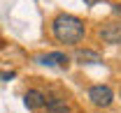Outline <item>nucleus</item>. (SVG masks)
<instances>
[{
	"label": "nucleus",
	"mask_w": 121,
	"mask_h": 113,
	"mask_svg": "<svg viewBox=\"0 0 121 113\" xmlns=\"http://www.w3.org/2000/svg\"><path fill=\"white\" fill-rule=\"evenodd\" d=\"M100 39L105 44H121V23H105L100 28Z\"/></svg>",
	"instance_id": "20e7f679"
},
{
	"label": "nucleus",
	"mask_w": 121,
	"mask_h": 113,
	"mask_svg": "<svg viewBox=\"0 0 121 113\" xmlns=\"http://www.w3.org/2000/svg\"><path fill=\"white\" fill-rule=\"evenodd\" d=\"M75 60L79 65H100L103 62V56L91 51V49H77L75 51Z\"/></svg>",
	"instance_id": "423d86ee"
},
{
	"label": "nucleus",
	"mask_w": 121,
	"mask_h": 113,
	"mask_svg": "<svg viewBox=\"0 0 121 113\" xmlns=\"http://www.w3.org/2000/svg\"><path fill=\"white\" fill-rule=\"evenodd\" d=\"M47 113H70V106L68 102L60 97H54V99H47Z\"/></svg>",
	"instance_id": "0eeeda50"
},
{
	"label": "nucleus",
	"mask_w": 121,
	"mask_h": 113,
	"mask_svg": "<svg viewBox=\"0 0 121 113\" xmlns=\"http://www.w3.org/2000/svg\"><path fill=\"white\" fill-rule=\"evenodd\" d=\"M51 32L60 44H79L86 35V26L75 14H58L51 21Z\"/></svg>",
	"instance_id": "f257e3e1"
},
{
	"label": "nucleus",
	"mask_w": 121,
	"mask_h": 113,
	"mask_svg": "<svg viewBox=\"0 0 121 113\" xmlns=\"http://www.w3.org/2000/svg\"><path fill=\"white\" fill-rule=\"evenodd\" d=\"M35 62L44 65V67H58V69H68L70 67V58L60 51H51V53H44V56H37Z\"/></svg>",
	"instance_id": "7ed1b4c3"
},
{
	"label": "nucleus",
	"mask_w": 121,
	"mask_h": 113,
	"mask_svg": "<svg viewBox=\"0 0 121 113\" xmlns=\"http://www.w3.org/2000/svg\"><path fill=\"white\" fill-rule=\"evenodd\" d=\"M89 99H91V104L105 109V106H109V104L114 102V92H112L109 85H93L89 90Z\"/></svg>",
	"instance_id": "f03ea898"
},
{
	"label": "nucleus",
	"mask_w": 121,
	"mask_h": 113,
	"mask_svg": "<svg viewBox=\"0 0 121 113\" xmlns=\"http://www.w3.org/2000/svg\"><path fill=\"white\" fill-rule=\"evenodd\" d=\"M0 79H2V81H9V79H14V72H9V74H0Z\"/></svg>",
	"instance_id": "6e6552de"
},
{
	"label": "nucleus",
	"mask_w": 121,
	"mask_h": 113,
	"mask_svg": "<svg viewBox=\"0 0 121 113\" xmlns=\"http://www.w3.org/2000/svg\"><path fill=\"white\" fill-rule=\"evenodd\" d=\"M23 104H26L28 111H37V109H42L47 104V97H44L42 90H28V92L23 95Z\"/></svg>",
	"instance_id": "39448f33"
}]
</instances>
